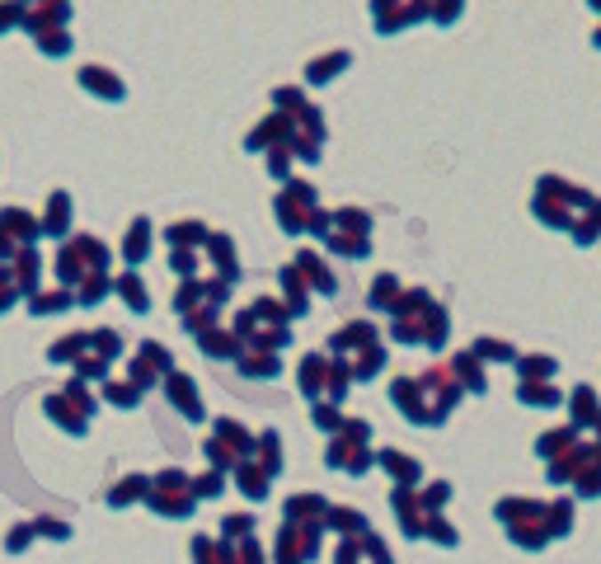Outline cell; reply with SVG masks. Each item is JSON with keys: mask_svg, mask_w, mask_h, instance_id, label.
Instances as JSON below:
<instances>
[{"mask_svg": "<svg viewBox=\"0 0 601 564\" xmlns=\"http://www.w3.org/2000/svg\"><path fill=\"white\" fill-rule=\"evenodd\" d=\"M329 386V362H325V353H310V358H300V391L310 395H320Z\"/></svg>", "mask_w": 601, "mask_h": 564, "instance_id": "cell-7", "label": "cell"}, {"mask_svg": "<svg viewBox=\"0 0 601 564\" xmlns=\"http://www.w3.org/2000/svg\"><path fill=\"white\" fill-rule=\"evenodd\" d=\"M0 226H5L10 236L24 245V250H28L33 240H38V230H43V222H38V217H28L24 207H5V212H0Z\"/></svg>", "mask_w": 601, "mask_h": 564, "instance_id": "cell-4", "label": "cell"}, {"mask_svg": "<svg viewBox=\"0 0 601 564\" xmlns=\"http://www.w3.org/2000/svg\"><path fill=\"white\" fill-rule=\"evenodd\" d=\"M113 292L123 296V302L132 306V310H146L150 306V296H146V282L137 278V273H123V278H113Z\"/></svg>", "mask_w": 601, "mask_h": 564, "instance_id": "cell-13", "label": "cell"}, {"mask_svg": "<svg viewBox=\"0 0 601 564\" xmlns=\"http://www.w3.org/2000/svg\"><path fill=\"white\" fill-rule=\"evenodd\" d=\"M348 66H353V52H343V47H339V52L315 57V61L306 66V80H310V85H329V80L339 76V71H348Z\"/></svg>", "mask_w": 601, "mask_h": 564, "instance_id": "cell-5", "label": "cell"}, {"mask_svg": "<svg viewBox=\"0 0 601 564\" xmlns=\"http://www.w3.org/2000/svg\"><path fill=\"white\" fill-rule=\"evenodd\" d=\"M456 372L465 376V386H470V391H484V376H479V362H475V353H461V358H456Z\"/></svg>", "mask_w": 601, "mask_h": 564, "instance_id": "cell-31", "label": "cell"}, {"mask_svg": "<svg viewBox=\"0 0 601 564\" xmlns=\"http://www.w3.org/2000/svg\"><path fill=\"white\" fill-rule=\"evenodd\" d=\"M71 302H76V292H71V287H61V292H33L28 310H33V315H57V310H66Z\"/></svg>", "mask_w": 601, "mask_h": 564, "instance_id": "cell-15", "label": "cell"}, {"mask_svg": "<svg viewBox=\"0 0 601 564\" xmlns=\"http://www.w3.org/2000/svg\"><path fill=\"white\" fill-rule=\"evenodd\" d=\"M164 391H170V400L183 409V419H203V400H197V386L183 372H170L164 376Z\"/></svg>", "mask_w": 601, "mask_h": 564, "instance_id": "cell-2", "label": "cell"}, {"mask_svg": "<svg viewBox=\"0 0 601 564\" xmlns=\"http://www.w3.org/2000/svg\"><path fill=\"white\" fill-rule=\"evenodd\" d=\"M164 236H170L174 250H193V245H207V240H212L207 230H203V222H174Z\"/></svg>", "mask_w": 601, "mask_h": 564, "instance_id": "cell-11", "label": "cell"}, {"mask_svg": "<svg viewBox=\"0 0 601 564\" xmlns=\"http://www.w3.org/2000/svg\"><path fill=\"white\" fill-rule=\"evenodd\" d=\"M24 14H28L24 0H0V38H5L10 28H24Z\"/></svg>", "mask_w": 601, "mask_h": 564, "instance_id": "cell-23", "label": "cell"}, {"mask_svg": "<svg viewBox=\"0 0 601 564\" xmlns=\"http://www.w3.org/2000/svg\"><path fill=\"white\" fill-rule=\"evenodd\" d=\"M146 250H150V222L137 217V222H132V230H127V240H123V259L127 263H141Z\"/></svg>", "mask_w": 601, "mask_h": 564, "instance_id": "cell-10", "label": "cell"}, {"mask_svg": "<svg viewBox=\"0 0 601 564\" xmlns=\"http://www.w3.org/2000/svg\"><path fill=\"white\" fill-rule=\"evenodd\" d=\"M71 20V0H57V5H28L24 14V28L38 38V33H52V28H66Z\"/></svg>", "mask_w": 601, "mask_h": 564, "instance_id": "cell-1", "label": "cell"}, {"mask_svg": "<svg viewBox=\"0 0 601 564\" xmlns=\"http://www.w3.org/2000/svg\"><path fill=\"white\" fill-rule=\"evenodd\" d=\"M104 395H108V400L113 405H137L141 400V386H137V381H108V386H104Z\"/></svg>", "mask_w": 601, "mask_h": 564, "instance_id": "cell-24", "label": "cell"}, {"mask_svg": "<svg viewBox=\"0 0 601 564\" xmlns=\"http://www.w3.org/2000/svg\"><path fill=\"white\" fill-rule=\"evenodd\" d=\"M592 43H597V47H601V28H597V38H592Z\"/></svg>", "mask_w": 601, "mask_h": 564, "instance_id": "cell-39", "label": "cell"}, {"mask_svg": "<svg viewBox=\"0 0 601 564\" xmlns=\"http://www.w3.org/2000/svg\"><path fill=\"white\" fill-rule=\"evenodd\" d=\"M522 376L526 381H549V376H555V358H526L522 362Z\"/></svg>", "mask_w": 601, "mask_h": 564, "instance_id": "cell-30", "label": "cell"}, {"mask_svg": "<svg viewBox=\"0 0 601 564\" xmlns=\"http://www.w3.org/2000/svg\"><path fill=\"white\" fill-rule=\"evenodd\" d=\"M197 494H203V499H212V494H221V471H212V475H203V479H197V485H193Z\"/></svg>", "mask_w": 601, "mask_h": 564, "instance_id": "cell-36", "label": "cell"}, {"mask_svg": "<svg viewBox=\"0 0 601 564\" xmlns=\"http://www.w3.org/2000/svg\"><path fill=\"white\" fill-rule=\"evenodd\" d=\"M240 372L244 376H277V358L254 348V353H240Z\"/></svg>", "mask_w": 601, "mask_h": 564, "instance_id": "cell-17", "label": "cell"}, {"mask_svg": "<svg viewBox=\"0 0 601 564\" xmlns=\"http://www.w3.org/2000/svg\"><path fill=\"white\" fill-rule=\"evenodd\" d=\"M592 10H597V14H601V0H592Z\"/></svg>", "mask_w": 601, "mask_h": 564, "instance_id": "cell-38", "label": "cell"}, {"mask_svg": "<svg viewBox=\"0 0 601 564\" xmlns=\"http://www.w3.org/2000/svg\"><path fill=\"white\" fill-rule=\"evenodd\" d=\"M372 306H381V310H395V306H399V282H395L390 273H381V278H376V287H372Z\"/></svg>", "mask_w": 601, "mask_h": 564, "instance_id": "cell-21", "label": "cell"}, {"mask_svg": "<svg viewBox=\"0 0 601 564\" xmlns=\"http://www.w3.org/2000/svg\"><path fill=\"white\" fill-rule=\"evenodd\" d=\"M90 348V334H66L61 343H52L47 348V358L52 362H80V353Z\"/></svg>", "mask_w": 601, "mask_h": 564, "instance_id": "cell-16", "label": "cell"}, {"mask_svg": "<svg viewBox=\"0 0 601 564\" xmlns=\"http://www.w3.org/2000/svg\"><path fill=\"white\" fill-rule=\"evenodd\" d=\"M573 414H578V423H592V419H597V395H592L588 386L573 391Z\"/></svg>", "mask_w": 601, "mask_h": 564, "instance_id": "cell-27", "label": "cell"}, {"mask_svg": "<svg viewBox=\"0 0 601 564\" xmlns=\"http://www.w3.org/2000/svg\"><path fill=\"white\" fill-rule=\"evenodd\" d=\"M381 466H386L395 479H405V485H413V479H419V461L399 456V452H381Z\"/></svg>", "mask_w": 601, "mask_h": 564, "instance_id": "cell-19", "label": "cell"}, {"mask_svg": "<svg viewBox=\"0 0 601 564\" xmlns=\"http://www.w3.org/2000/svg\"><path fill=\"white\" fill-rule=\"evenodd\" d=\"M236 475H240V489L249 494V499H263V485H268V471H259V466H236Z\"/></svg>", "mask_w": 601, "mask_h": 564, "instance_id": "cell-22", "label": "cell"}, {"mask_svg": "<svg viewBox=\"0 0 601 564\" xmlns=\"http://www.w3.org/2000/svg\"><path fill=\"white\" fill-rule=\"evenodd\" d=\"M475 353H479V358H493V362H512V348H508V343H498V339H479V343H475Z\"/></svg>", "mask_w": 601, "mask_h": 564, "instance_id": "cell-32", "label": "cell"}, {"mask_svg": "<svg viewBox=\"0 0 601 564\" xmlns=\"http://www.w3.org/2000/svg\"><path fill=\"white\" fill-rule=\"evenodd\" d=\"M24 5H57V0H24Z\"/></svg>", "mask_w": 601, "mask_h": 564, "instance_id": "cell-37", "label": "cell"}, {"mask_svg": "<svg viewBox=\"0 0 601 564\" xmlns=\"http://www.w3.org/2000/svg\"><path fill=\"white\" fill-rule=\"evenodd\" d=\"M80 85H85L90 94H99V99H123L127 90H123V80L108 71V66H80Z\"/></svg>", "mask_w": 601, "mask_h": 564, "instance_id": "cell-3", "label": "cell"}, {"mask_svg": "<svg viewBox=\"0 0 601 564\" xmlns=\"http://www.w3.org/2000/svg\"><path fill=\"white\" fill-rule=\"evenodd\" d=\"M170 269H174V273H183V278H193V273H197L193 250H174V254H170Z\"/></svg>", "mask_w": 601, "mask_h": 564, "instance_id": "cell-34", "label": "cell"}, {"mask_svg": "<svg viewBox=\"0 0 601 564\" xmlns=\"http://www.w3.org/2000/svg\"><path fill=\"white\" fill-rule=\"evenodd\" d=\"M141 489H146V479H141V475H132V479H123V485L108 494V499H113V504H127V499H137Z\"/></svg>", "mask_w": 601, "mask_h": 564, "instance_id": "cell-33", "label": "cell"}, {"mask_svg": "<svg viewBox=\"0 0 601 564\" xmlns=\"http://www.w3.org/2000/svg\"><path fill=\"white\" fill-rule=\"evenodd\" d=\"M90 348L99 358H118L123 353V334H113V329H94L90 334Z\"/></svg>", "mask_w": 601, "mask_h": 564, "instance_id": "cell-25", "label": "cell"}, {"mask_svg": "<svg viewBox=\"0 0 601 564\" xmlns=\"http://www.w3.org/2000/svg\"><path fill=\"white\" fill-rule=\"evenodd\" d=\"M66 226H71V197H66V193H52V197H47L43 230H47V236H66Z\"/></svg>", "mask_w": 601, "mask_h": 564, "instance_id": "cell-9", "label": "cell"}, {"mask_svg": "<svg viewBox=\"0 0 601 564\" xmlns=\"http://www.w3.org/2000/svg\"><path fill=\"white\" fill-rule=\"evenodd\" d=\"M203 353L207 358H240V334H221V329H207L203 339Z\"/></svg>", "mask_w": 601, "mask_h": 564, "instance_id": "cell-14", "label": "cell"}, {"mask_svg": "<svg viewBox=\"0 0 601 564\" xmlns=\"http://www.w3.org/2000/svg\"><path fill=\"white\" fill-rule=\"evenodd\" d=\"M517 395H522L526 405H555V400H559V395H555V386H541V381H526V386L517 391Z\"/></svg>", "mask_w": 601, "mask_h": 564, "instance_id": "cell-29", "label": "cell"}, {"mask_svg": "<svg viewBox=\"0 0 601 564\" xmlns=\"http://www.w3.org/2000/svg\"><path fill=\"white\" fill-rule=\"evenodd\" d=\"M259 452H263V471L277 475V471H282V456H277V433H273V428L259 438Z\"/></svg>", "mask_w": 601, "mask_h": 564, "instance_id": "cell-28", "label": "cell"}, {"mask_svg": "<svg viewBox=\"0 0 601 564\" xmlns=\"http://www.w3.org/2000/svg\"><path fill=\"white\" fill-rule=\"evenodd\" d=\"M461 10H465V0H428V20H437V24H456Z\"/></svg>", "mask_w": 601, "mask_h": 564, "instance_id": "cell-26", "label": "cell"}, {"mask_svg": "<svg viewBox=\"0 0 601 564\" xmlns=\"http://www.w3.org/2000/svg\"><path fill=\"white\" fill-rule=\"evenodd\" d=\"M108 287H113V278H108V273H90V278L76 287V302H80V306H99V296H104Z\"/></svg>", "mask_w": 601, "mask_h": 564, "instance_id": "cell-18", "label": "cell"}, {"mask_svg": "<svg viewBox=\"0 0 601 564\" xmlns=\"http://www.w3.org/2000/svg\"><path fill=\"white\" fill-rule=\"evenodd\" d=\"M315 423H320L325 433H333V428H343V419H339V409H333V405H315Z\"/></svg>", "mask_w": 601, "mask_h": 564, "instance_id": "cell-35", "label": "cell"}, {"mask_svg": "<svg viewBox=\"0 0 601 564\" xmlns=\"http://www.w3.org/2000/svg\"><path fill=\"white\" fill-rule=\"evenodd\" d=\"M33 43H38V52H43V57H66V52H71V33H66V28L38 33V38H33Z\"/></svg>", "mask_w": 601, "mask_h": 564, "instance_id": "cell-20", "label": "cell"}, {"mask_svg": "<svg viewBox=\"0 0 601 564\" xmlns=\"http://www.w3.org/2000/svg\"><path fill=\"white\" fill-rule=\"evenodd\" d=\"M43 409L52 414V423H61L66 433H76V438L85 433V414H80L71 400H66V395H47V400H43Z\"/></svg>", "mask_w": 601, "mask_h": 564, "instance_id": "cell-6", "label": "cell"}, {"mask_svg": "<svg viewBox=\"0 0 601 564\" xmlns=\"http://www.w3.org/2000/svg\"><path fill=\"white\" fill-rule=\"evenodd\" d=\"M296 269H300V278H310L320 292H333V287H339V282H333V273L325 269L320 254H296Z\"/></svg>", "mask_w": 601, "mask_h": 564, "instance_id": "cell-12", "label": "cell"}, {"mask_svg": "<svg viewBox=\"0 0 601 564\" xmlns=\"http://www.w3.org/2000/svg\"><path fill=\"white\" fill-rule=\"evenodd\" d=\"M207 250L216 259V269H221V282H236L240 278V263H236V245H230V236H212Z\"/></svg>", "mask_w": 601, "mask_h": 564, "instance_id": "cell-8", "label": "cell"}]
</instances>
